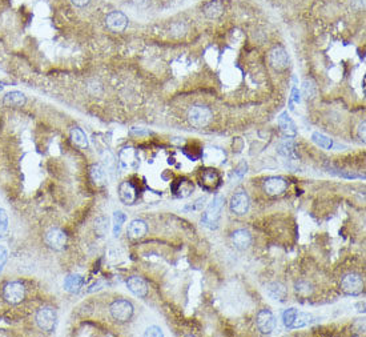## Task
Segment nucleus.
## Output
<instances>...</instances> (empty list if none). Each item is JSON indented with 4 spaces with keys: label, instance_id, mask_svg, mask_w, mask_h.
Returning a JSON list of instances; mask_svg holds the SVG:
<instances>
[{
    "label": "nucleus",
    "instance_id": "obj_1",
    "mask_svg": "<svg viewBox=\"0 0 366 337\" xmlns=\"http://www.w3.org/2000/svg\"><path fill=\"white\" fill-rule=\"evenodd\" d=\"M224 196L221 195H216L214 199L210 201V204L205 209L204 215L201 218V223L203 225H205L209 229H216L218 225V222H220V218H221V211L222 207H224Z\"/></svg>",
    "mask_w": 366,
    "mask_h": 337
},
{
    "label": "nucleus",
    "instance_id": "obj_2",
    "mask_svg": "<svg viewBox=\"0 0 366 337\" xmlns=\"http://www.w3.org/2000/svg\"><path fill=\"white\" fill-rule=\"evenodd\" d=\"M188 120L196 128H204L212 120V112L205 106H193L188 111Z\"/></svg>",
    "mask_w": 366,
    "mask_h": 337
},
{
    "label": "nucleus",
    "instance_id": "obj_3",
    "mask_svg": "<svg viewBox=\"0 0 366 337\" xmlns=\"http://www.w3.org/2000/svg\"><path fill=\"white\" fill-rule=\"evenodd\" d=\"M36 324L44 332H53L57 324V313L53 308L44 307L36 313Z\"/></svg>",
    "mask_w": 366,
    "mask_h": 337
},
{
    "label": "nucleus",
    "instance_id": "obj_4",
    "mask_svg": "<svg viewBox=\"0 0 366 337\" xmlns=\"http://www.w3.org/2000/svg\"><path fill=\"white\" fill-rule=\"evenodd\" d=\"M26 297V288L20 281H9L3 286V299L11 305L20 304Z\"/></svg>",
    "mask_w": 366,
    "mask_h": 337
},
{
    "label": "nucleus",
    "instance_id": "obj_5",
    "mask_svg": "<svg viewBox=\"0 0 366 337\" xmlns=\"http://www.w3.org/2000/svg\"><path fill=\"white\" fill-rule=\"evenodd\" d=\"M111 316L119 323H127L133 316V305L128 300H116L109 307Z\"/></svg>",
    "mask_w": 366,
    "mask_h": 337
},
{
    "label": "nucleus",
    "instance_id": "obj_6",
    "mask_svg": "<svg viewBox=\"0 0 366 337\" xmlns=\"http://www.w3.org/2000/svg\"><path fill=\"white\" fill-rule=\"evenodd\" d=\"M341 288L344 290V293L349 294V296H357L362 293L364 290V281L360 275L356 273H349L341 281Z\"/></svg>",
    "mask_w": 366,
    "mask_h": 337
},
{
    "label": "nucleus",
    "instance_id": "obj_7",
    "mask_svg": "<svg viewBox=\"0 0 366 337\" xmlns=\"http://www.w3.org/2000/svg\"><path fill=\"white\" fill-rule=\"evenodd\" d=\"M269 60H270V64H272L273 68L277 69V71H284L289 67V56H288V52L282 47L273 48L270 51Z\"/></svg>",
    "mask_w": 366,
    "mask_h": 337
},
{
    "label": "nucleus",
    "instance_id": "obj_8",
    "mask_svg": "<svg viewBox=\"0 0 366 337\" xmlns=\"http://www.w3.org/2000/svg\"><path fill=\"white\" fill-rule=\"evenodd\" d=\"M286 188H288V183L282 177L273 176V177H268L264 181V189L269 196H280L285 192Z\"/></svg>",
    "mask_w": 366,
    "mask_h": 337
},
{
    "label": "nucleus",
    "instance_id": "obj_9",
    "mask_svg": "<svg viewBox=\"0 0 366 337\" xmlns=\"http://www.w3.org/2000/svg\"><path fill=\"white\" fill-rule=\"evenodd\" d=\"M229 207L234 215H245L251 207L249 196L245 192H237L230 199Z\"/></svg>",
    "mask_w": 366,
    "mask_h": 337
},
{
    "label": "nucleus",
    "instance_id": "obj_10",
    "mask_svg": "<svg viewBox=\"0 0 366 337\" xmlns=\"http://www.w3.org/2000/svg\"><path fill=\"white\" fill-rule=\"evenodd\" d=\"M46 243L52 249L60 251V249H63L65 243H67V235L59 228H51L46 233Z\"/></svg>",
    "mask_w": 366,
    "mask_h": 337
},
{
    "label": "nucleus",
    "instance_id": "obj_11",
    "mask_svg": "<svg viewBox=\"0 0 366 337\" xmlns=\"http://www.w3.org/2000/svg\"><path fill=\"white\" fill-rule=\"evenodd\" d=\"M105 24L112 32H123L128 26V17L120 11H113L106 16Z\"/></svg>",
    "mask_w": 366,
    "mask_h": 337
},
{
    "label": "nucleus",
    "instance_id": "obj_12",
    "mask_svg": "<svg viewBox=\"0 0 366 337\" xmlns=\"http://www.w3.org/2000/svg\"><path fill=\"white\" fill-rule=\"evenodd\" d=\"M257 327L260 329L261 333L268 335L272 333L276 328V319L270 311L268 309H262V311L257 315Z\"/></svg>",
    "mask_w": 366,
    "mask_h": 337
},
{
    "label": "nucleus",
    "instance_id": "obj_13",
    "mask_svg": "<svg viewBox=\"0 0 366 337\" xmlns=\"http://www.w3.org/2000/svg\"><path fill=\"white\" fill-rule=\"evenodd\" d=\"M119 197L124 204H133L137 199V191L131 181H123L119 187Z\"/></svg>",
    "mask_w": 366,
    "mask_h": 337
},
{
    "label": "nucleus",
    "instance_id": "obj_14",
    "mask_svg": "<svg viewBox=\"0 0 366 337\" xmlns=\"http://www.w3.org/2000/svg\"><path fill=\"white\" fill-rule=\"evenodd\" d=\"M230 240H232V244L237 249H247L249 248V245L252 244V236L251 233L245 229H237L234 230L232 236H230Z\"/></svg>",
    "mask_w": 366,
    "mask_h": 337
},
{
    "label": "nucleus",
    "instance_id": "obj_15",
    "mask_svg": "<svg viewBox=\"0 0 366 337\" xmlns=\"http://www.w3.org/2000/svg\"><path fill=\"white\" fill-rule=\"evenodd\" d=\"M127 286L128 289L131 290V292H132L135 296H137V297H145L147 293H148V285H147V282H145L141 278H139V276H132V278L128 279Z\"/></svg>",
    "mask_w": 366,
    "mask_h": 337
},
{
    "label": "nucleus",
    "instance_id": "obj_16",
    "mask_svg": "<svg viewBox=\"0 0 366 337\" xmlns=\"http://www.w3.org/2000/svg\"><path fill=\"white\" fill-rule=\"evenodd\" d=\"M203 12L208 19H218L224 13V3L221 0H210L204 4Z\"/></svg>",
    "mask_w": 366,
    "mask_h": 337
},
{
    "label": "nucleus",
    "instance_id": "obj_17",
    "mask_svg": "<svg viewBox=\"0 0 366 337\" xmlns=\"http://www.w3.org/2000/svg\"><path fill=\"white\" fill-rule=\"evenodd\" d=\"M278 125L281 128L282 133L286 137H294L297 135V128H296V124L293 123V120L290 119V116L288 115V112H282L280 117H278Z\"/></svg>",
    "mask_w": 366,
    "mask_h": 337
},
{
    "label": "nucleus",
    "instance_id": "obj_18",
    "mask_svg": "<svg viewBox=\"0 0 366 337\" xmlns=\"http://www.w3.org/2000/svg\"><path fill=\"white\" fill-rule=\"evenodd\" d=\"M147 223L144 220H140V219H136V220H132L131 224L128 225V236L133 240L141 239L144 237L145 233H147Z\"/></svg>",
    "mask_w": 366,
    "mask_h": 337
},
{
    "label": "nucleus",
    "instance_id": "obj_19",
    "mask_svg": "<svg viewBox=\"0 0 366 337\" xmlns=\"http://www.w3.org/2000/svg\"><path fill=\"white\" fill-rule=\"evenodd\" d=\"M265 292L270 299L278 300V301L285 300L286 293H288L285 285H282L281 282H269L268 285L265 286Z\"/></svg>",
    "mask_w": 366,
    "mask_h": 337
},
{
    "label": "nucleus",
    "instance_id": "obj_20",
    "mask_svg": "<svg viewBox=\"0 0 366 337\" xmlns=\"http://www.w3.org/2000/svg\"><path fill=\"white\" fill-rule=\"evenodd\" d=\"M218 183H220V176L213 169H207L201 175V187H204L207 191L214 189L218 185Z\"/></svg>",
    "mask_w": 366,
    "mask_h": 337
},
{
    "label": "nucleus",
    "instance_id": "obj_21",
    "mask_svg": "<svg viewBox=\"0 0 366 337\" xmlns=\"http://www.w3.org/2000/svg\"><path fill=\"white\" fill-rule=\"evenodd\" d=\"M27 102L26 95L23 92H19V91H12V92H8L5 95L4 99H3V103L7 107H23Z\"/></svg>",
    "mask_w": 366,
    "mask_h": 337
},
{
    "label": "nucleus",
    "instance_id": "obj_22",
    "mask_svg": "<svg viewBox=\"0 0 366 337\" xmlns=\"http://www.w3.org/2000/svg\"><path fill=\"white\" fill-rule=\"evenodd\" d=\"M83 282H84V280H83L80 275H77V273L68 275L64 280V289L69 292V293H77L81 289Z\"/></svg>",
    "mask_w": 366,
    "mask_h": 337
},
{
    "label": "nucleus",
    "instance_id": "obj_23",
    "mask_svg": "<svg viewBox=\"0 0 366 337\" xmlns=\"http://www.w3.org/2000/svg\"><path fill=\"white\" fill-rule=\"evenodd\" d=\"M193 191V184L187 179H180L173 185V193L179 197H187Z\"/></svg>",
    "mask_w": 366,
    "mask_h": 337
},
{
    "label": "nucleus",
    "instance_id": "obj_24",
    "mask_svg": "<svg viewBox=\"0 0 366 337\" xmlns=\"http://www.w3.org/2000/svg\"><path fill=\"white\" fill-rule=\"evenodd\" d=\"M312 140L314 141L315 144L321 147V148H324V150H332L333 148V139H330L329 136L324 135V133H319V132H314L312 135Z\"/></svg>",
    "mask_w": 366,
    "mask_h": 337
},
{
    "label": "nucleus",
    "instance_id": "obj_25",
    "mask_svg": "<svg viewBox=\"0 0 366 337\" xmlns=\"http://www.w3.org/2000/svg\"><path fill=\"white\" fill-rule=\"evenodd\" d=\"M90 175H91V179H92V181H94L96 185H103V184H105V180H106L105 171H104V169H103L100 166H92V167H91Z\"/></svg>",
    "mask_w": 366,
    "mask_h": 337
},
{
    "label": "nucleus",
    "instance_id": "obj_26",
    "mask_svg": "<svg viewBox=\"0 0 366 337\" xmlns=\"http://www.w3.org/2000/svg\"><path fill=\"white\" fill-rule=\"evenodd\" d=\"M303 95L307 100H312L317 96V86L313 79H305L303 83Z\"/></svg>",
    "mask_w": 366,
    "mask_h": 337
},
{
    "label": "nucleus",
    "instance_id": "obj_27",
    "mask_svg": "<svg viewBox=\"0 0 366 337\" xmlns=\"http://www.w3.org/2000/svg\"><path fill=\"white\" fill-rule=\"evenodd\" d=\"M71 139H72V143L80 148H87L88 147V139H87V135H85L80 128H73L71 131Z\"/></svg>",
    "mask_w": 366,
    "mask_h": 337
},
{
    "label": "nucleus",
    "instance_id": "obj_28",
    "mask_svg": "<svg viewBox=\"0 0 366 337\" xmlns=\"http://www.w3.org/2000/svg\"><path fill=\"white\" fill-rule=\"evenodd\" d=\"M309 323H312V315L309 313H305V312H298L296 313V317H294L293 324H292V328L297 329V328H303V327H307Z\"/></svg>",
    "mask_w": 366,
    "mask_h": 337
},
{
    "label": "nucleus",
    "instance_id": "obj_29",
    "mask_svg": "<svg viewBox=\"0 0 366 337\" xmlns=\"http://www.w3.org/2000/svg\"><path fill=\"white\" fill-rule=\"evenodd\" d=\"M124 222H125V215L121 211H116L115 214H113V226H112L113 236H119Z\"/></svg>",
    "mask_w": 366,
    "mask_h": 337
},
{
    "label": "nucleus",
    "instance_id": "obj_30",
    "mask_svg": "<svg viewBox=\"0 0 366 337\" xmlns=\"http://www.w3.org/2000/svg\"><path fill=\"white\" fill-rule=\"evenodd\" d=\"M293 143L290 140H285L284 143L280 144L278 147V152L282 155V156H285V158H293L294 156V150H293Z\"/></svg>",
    "mask_w": 366,
    "mask_h": 337
},
{
    "label": "nucleus",
    "instance_id": "obj_31",
    "mask_svg": "<svg viewBox=\"0 0 366 337\" xmlns=\"http://www.w3.org/2000/svg\"><path fill=\"white\" fill-rule=\"evenodd\" d=\"M296 313H297V309H296V308H289V309H286V311L282 313V323H284V325H285L286 328H292V324H293Z\"/></svg>",
    "mask_w": 366,
    "mask_h": 337
},
{
    "label": "nucleus",
    "instance_id": "obj_32",
    "mask_svg": "<svg viewBox=\"0 0 366 337\" xmlns=\"http://www.w3.org/2000/svg\"><path fill=\"white\" fill-rule=\"evenodd\" d=\"M96 232H98L100 236H104L106 233V230H108V219L106 218H99L96 222Z\"/></svg>",
    "mask_w": 366,
    "mask_h": 337
},
{
    "label": "nucleus",
    "instance_id": "obj_33",
    "mask_svg": "<svg viewBox=\"0 0 366 337\" xmlns=\"http://www.w3.org/2000/svg\"><path fill=\"white\" fill-rule=\"evenodd\" d=\"M7 228H8V216L4 209L0 208V236L5 233Z\"/></svg>",
    "mask_w": 366,
    "mask_h": 337
},
{
    "label": "nucleus",
    "instance_id": "obj_34",
    "mask_svg": "<svg viewBox=\"0 0 366 337\" xmlns=\"http://www.w3.org/2000/svg\"><path fill=\"white\" fill-rule=\"evenodd\" d=\"M296 290H297L298 293L304 294V296H308V294L312 293V286L308 284V282H298L296 284Z\"/></svg>",
    "mask_w": 366,
    "mask_h": 337
},
{
    "label": "nucleus",
    "instance_id": "obj_35",
    "mask_svg": "<svg viewBox=\"0 0 366 337\" xmlns=\"http://www.w3.org/2000/svg\"><path fill=\"white\" fill-rule=\"evenodd\" d=\"M7 259H8V251L5 249V247L0 245V273H1L3 268H4Z\"/></svg>",
    "mask_w": 366,
    "mask_h": 337
},
{
    "label": "nucleus",
    "instance_id": "obj_36",
    "mask_svg": "<svg viewBox=\"0 0 366 337\" xmlns=\"http://www.w3.org/2000/svg\"><path fill=\"white\" fill-rule=\"evenodd\" d=\"M145 336H155V337H160L162 336V332L161 329L156 327V325H152V327H149L147 329V332H145Z\"/></svg>",
    "mask_w": 366,
    "mask_h": 337
},
{
    "label": "nucleus",
    "instance_id": "obj_37",
    "mask_svg": "<svg viewBox=\"0 0 366 337\" xmlns=\"http://www.w3.org/2000/svg\"><path fill=\"white\" fill-rule=\"evenodd\" d=\"M290 110H293V102L294 103H300L301 102V98H300V91H298L297 87H294L293 90H292V98H290Z\"/></svg>",
    "mask_w": 366,
    "mask_h": 337
},
{
    "label": "nucleus",
    "instance_id": "obj_38",
    "mask_svg": "<svg viewBox=\"0 0 366 337\" xmlns=\"http://www.w3.org/2000/svg\"><path fill=\"white\" fill-rule=\"evenodd\" d=\"M245 173H247V164H244V163H243V164H241V166H240L239 168H237V169L234 171L233 177H234V179L241 180L244 177V175H245Z\"/></svg>",
    "mask_w": 366,
    "mask_h": 337
},
{
    "label": "nucleus",
    "instance_id": "obj_39",
    "mask_svg": "<svg viewBox=\"0 0 366 337\" xmlns=\"http://www.w3.org/2000/svg\"><path fill=\"white\" fill-rule=\"evenodd\" d=\"M71 1H72L76 7H84V5H87L90 3L91 0H71Z\"/></svg>",
    "mask_w": 366,
    "mask_h": 337
},
{
    "label": "nucleus",
    "instance_id": "obj_40",
    "mask_svg": "<svg viewBox=\"0 0 366 337\" xmlns=\"http://www.w3.org/2000/svg\"><path fill=\"white\" fill-rule=\"evenodd\" d=\"M204 201H205L204 197H203V199H199V200L196 201V204L191 205L189 208H191V209H201V207L204 205Z\"/></svg>",
    "mask_w": 366,
    "mask_h": 337
},
{
    "label": "nucleus",
    "instance_id": "obj_41",
    "mask_svg": "<svg viewBox=\"0 0 366 337\" xmlns=\"http://www.w3.org/2000/svg\"><path fill=\"white\" fill-rule=\"evenodd\" d=\"M358 135H360V137H361L362 140L365 139V121H362V123L360 124V131H358Z\"/></svg>",
    "mask_w": 366,
    "mask_h": 337
},
{
    "label": "nucleus",
    "instance_id": "obj_42",
    "mask_svg": "<svg viewBox=\"0 0 366 337\" xmlns=\"http://www.w3.org/2000/svg\"><path fill=\"white\" fill-rule=\"evenodd\" d=\"M1 90H3V87H1V86H0V91H1Z\"/></svg>",
    "mask_w": 366,
    "mask_h": 337
}]
</instances>
